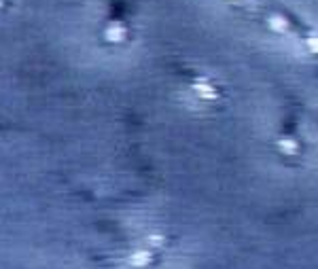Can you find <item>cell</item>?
I'll list each match as a JSON object with an SVG mask.
<instances>
[{"label": "cell", "mask_w": 318, "mask_h": 269, "mask_svg": "<svg viewBox=\"0 0 318 269\" xmlns=\"http://www.w3.org/2000/svg\"><path fill=\"white\" fill-rule=\"evenodd\" d=\"M270 24H272V28L278 30V32H287V30H289V22H287L285 15H272V17H270Z\"/></svg>", "instance_id": "1"}, {"label": "cell", "mask_w": 318, "mask_h": 269, "mask_svg": "<svg viewBox=\"0 0 318 269\" xmlns=\"http://www.w3.org/2000/svg\"><path fill=\"white\" fill-rule=\"evenodd\" d=\"M306 47H308L312 53H318V37H316V34H310V37L306 39Z\"/></svg>", "instance_id": "2"}]
</instances>
